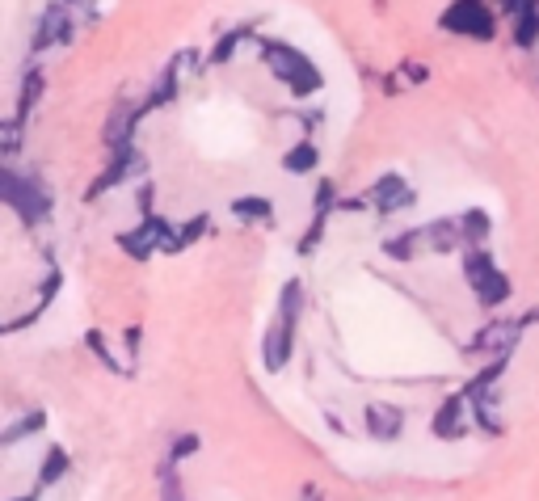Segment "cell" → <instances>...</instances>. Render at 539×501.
Listing matches in <instances>:
<instances>
[{
  "label": "cell",
  "mask_w": 539,
  "mask_h": 501,
  "mask_svg": "<svg viewBox=\"0 0 539 501\" xmlns=\"http://www.w3.org/2000/svg\"><path fill=\"white\" fill-rule=\"evenodd\" d=\"M299 320H304V283H299V278H287L283 291H278V308L266 325V337H262V367L270 375L287 371L291 354H295Z\"/></svg>",
  "instance_id": "6da1fadb"
},
{
  "label": "cell",
  "mask_w": 539,
  "mask_h": 501,
  "mask_svg": "<svg viewBox=\"0 0 539 501\" xmlns=\"http://www.w3.org/2000/svg\"><path fill=\"white\" fill-rule=\"evenodd\" d=\"M262 64L270 68V76L295 97V102H308V97H316L325 89V72L316 68L299 47L283 43V38H266L262 43Z\"/></svg>",
  "instance_id": "7a4b0ae2"
},
{
  "label": "cell",
  "mask_w": 539,
  "mask_h": 501,
  "mask_svg": "<svg viewBox=\"0 0 539 501\" xmlns=\"http://www.w3.org/2000/svg\"><path fill=\"white\" fill-rule=\"evenodd\" d=\"M0 198H5V207L17 211L26 228H43L51 219V186L43 182L38 173H17L13 160H5V169H0Z\"/></svg>",
  "instance_id": "3957f363"
},
{
  "label": "cell",
  "mask_w": 539,
  "mask_h": 501,
  "mask_svg": "<svg viewBox=\"0 0 539 501\" xmlns=\"http://www.w3.org/2000/svg\"><path fill=\"white\" fill-rule=\"evenodd\" d=\"M464 283L472 287L476 295V304H481L485 312L493 308H502L506 299L514 295V283H510V274L493 262V253L485 245H464Z\"/></svg>",
  "instance_id": "277c9868"
},
{
  "label": "cell",
  "mask_w": 539,
  "mask_h": 501,
  "mask_svg": "<svg viewBox=\"0 0 539 501\" xmlns=\"http://www.w3.org/2000/svg\"><path fill=\"white\" fill-rule=\"evenodd\" d=\"M438 30H447L455 38H472V43H493L497 13L489 9V0H451V5L438 13Z\"/></svg>",
  "instance_id": "5b68a950"
},
{
  "label": "cell",
  "mask_w": 539,
  "mask_h": 501,
  "mask_svg": "<svg viewBox=\"0 0 539 501\" xmlns=\"http://www.w3.org/2000/svg\"><path fill=\"white\" fill-rule=\"evenodd\" d=\"M173 224L169 219H161V215H139V224L135 228H127V232H118V249H123L127 257H135V262H148L152 253H169V245H173Z\"/></svg>",
  "instance_id": "8992f818"
},
{
  "label": "cell",
  "mask_w": 539,
  "mask_h": 501,
  "mask_svg": "<svg viewBox=\"0 0 539 501\" xmlns=\"http://www.w3.org/2000/svg\"><path fill=\"white\" fill-rule=\"evenodd\" d=\"M144 173H148V156L139 152L135 144H127V148H114L110 152V160H106V169H102V177L89 186V203H97L102 194H110L114 186H135V182H144Z\"/></svg>",
  "instance_id": "52a82bcc"
},
{
  "label": "cell",
  "mask_w": 539,
  "mask_h": 501,
  "mask_svg": "<svg viewBox=\"0 0 539 501\" xmlns=\"http://www.w3.org/2000/svg\"><path fill=\"white\" fill-rule=\"evenodd\" d=\"M72 34H76L72 5L68 0H51V5L43 9V17H38L34 34H30V55H43L47 47H64V43H72Z\"/></svg>",
  "instance_id": "ba28073f"
},
{
  "label": "cell",
  "mask_w": 539,
  "mask_h": 501,
  "mask_svg": "<svg viewBox=\"0 0 539 501\" xmlns=\"http://www.w3.org/2000/svg\"><path fill=\"white\" fill-rule=\"evenodd\" d=\"M472 426L476 422H472V400H468V392H447L443 405H438L434 417H430V434L443 438V443H459V438H464Z\"/></svg>",
  "instance_id": "9c48e42d"
},
{
  "label": "cell",
  "mask_w": 539,
  "mask_h": 501,
  "mask_svg": "<svg viewBox=\"0 0 539 501\" xmlns=\"http://www.w3.org/2000/svg\"><path fill=\"white\" fill-rule=\"evenodd\" d=\"M363 198H367V207H371L375 215H401V211H409V207L417 203L413 186L405 182L401 173H379L375 182L363 190Z\"/></svg>",
  "instance_id": "30bf717a"
},
{
  "label": "cell",
  "mask_w": 539,
  "mask_h": 501,
  "mask_svg": "<svg viewBox=\"0 0 539 501\" xmlns=\"http://www.w3.org/2000/svg\"><path fill=\"white\" fill-rule=\"evenodd\" d=\"M523 333H527L523 316H518V320H489V325L468 342V354H514V346H518V337H523Z\"/></svg>",
  "instance_id": "8fae6325"
},
{
  "label": "cell",
  "mask_w": 539,
  "mask_h": 501,
  "mask_svg": "<svg viewBox=\"0 0 539 501\" xmlns=\"http://www.w3.org/2000/svg\"><path fill=\"white\" fill-rule=\"evenodd\" d=\"M144 114H152V110H148V102H139V106H131V102H118V106L110 110V118H106V131H102L106 148L114 152V148H127V144H135V127H139V118H144Z\"/></svg>",
  "instance_id": "7c38bea8"
},
{
  "label": "cell",
  "mask_w": 539,
  "mask_h": 501,
  "mask_svg": "<svg viewBox=\"0 0 539 501\" xmlns=\"http://www.w3.org/2000/svg\"><path fill=\"white\" fill-rule=\"evenodd\" d=\"M363 426L375 443H396L405 430V409L388 405V400H375V405H367V413H363Z\"/></svg>",
  "instance_id": "4fadbf2b"
},
{
  "label": "cell",
  "mask_w": 539,
  "mask_h": 501,
  "mask_svg": "<svg viewBox=\"0 0 539 501\" xmlns=\"http://www.w3.org/2000/svg\"><path fill=\"white\" fill-rule=\"evenodd\" d=\"M426 232V249L430 253H464V228H459V215H443L422 224Z\"/></svg>",
  "instance_id": "5bb4252c"
},
{
  "label": "cell",
  "mask_w": 539,
  "mask_h": 501,
  "mask_svg": "<svg viewBox=\"0 0 539 501\" xmlns=\"http://www.w3.org/2000/svg\"><path fill=\"white\" fill-rule=\"evenodd\" d=\"M190 51H182V55H177L173 59V64L161 72V80H156V85H152V93L144 97V102H148V110H161V106H169L173 102V97H177V85H182V72H186V64H190Z\"/></svg>",
  "instance_id": "9a60e30c"
},
{
  "label": "cell",
  "mask_w": 539,
  "mask_h": 501,
  "mask_svg": "<svg viewBox=\"0 0 539 501\" xmlns=\"http://www.w3.org/2000/svg\"><path fill=\"white\" fill-rule=\"evenodd\" d=\"M72 472V455H68V447H47V455H43V468H38V476H34V493H47V489H55L59 480H64Z\"/></svg>",
  "instance_id": "2e32d148"
},
{
  "label": "cell",
  "mask_w": 539,
  "mask_h": 501,
  "mask_svg": "<svg viewBox=\"0 0 539 501\" xmlns=\"http://www.w3.org/2000/svg\"><path fill=\"white\" fill-rule=\"evenodd\" d=\"M384 253L392 257V262H417L422 253H430V249H426V232H422V228L396 232V236L384 240Z\"/></svg>",
  "instance_id": "e0dca14e"
},
{
  "label": "cell",
  "mask_w": 539,
  "mask_h": 501,
  "mask_svg": "<svg viewBox=\"0 0 539 501\" xmlns=\"http://www.w3.org/2000/svg\"><path fill=\"white\" fill-rule=\"evenodd\" d=\"M232 215L241 224H274V203H270V194H241V198H232Z\"/></svg>",
  "instance_id": "ac0fdd59"
},
{
  "label": "cell",
  "mask_w": 539,
  "mask_h": 501,
  "mask_svg": "<svg viewBox=\"0 0 539 501\" xmlns=\"http://www.w3.org/2000/svg\"><path fill=\"white\" fill-rule=\"evenodd\" d=\"M283 169H287L291 177L316 173V169H321V148H316L312 139H299V144H291V148L283 152Z\"/></svg>",
  "instance_id": "d6986e66"
},
{
  "label": "cell",
  "mask_w": 539,
  "mask_h": 501,
  "mask_svg": "<svg viewBox=\"0 0 539 501\" xmlns=\"http://www.w3.org/2000/svg\"><path fill=\"white\" fill-rule=\"evenodd\" d=\"M245 38H253V26H236V30H224V34H219V43L207 51V64H211V68H224L228 59H232L236 51H241V43H245Z\"/></svg>",
  "instance_id": "ffe728a7"
},
{
  "label": "cell",
  "mask_w": 539,
  "mask_h": 501,
  "mask_svg": "<svg viewBox=\"0 0 539 501\" xmlns=\"http://www.w3.org/2000/svg\"><path fill=\"white\" fill-rule=\"evenodd\" d=\"M43 85H47L43 72L30 68V72H26V80H22V93H17V106H13V118H17V123H26V118L34 114L38 97H43Z\"/></svg>",
  "instance_id": "44dd1931"
},
{
  "label": "cell",
  "mask_w": 539,
  "mask_h": 501,
  "mask_svg": "<svg viewBox=\"0 0 539 501\" xmlns=\"http://www.w3.org/2000/svg\"><path fill=\"white\" fill-rule=\"evenodd\" d=\"M459 228H464V245H489V236H493V219L485 207H472L459 215Z\"/></svg>",
  "instance_id": "7402d4cb"
},
{
  "label": "cell",
  "mask_w": 539,
  "mask_h": 501,
  "mask_svg": "<svg viewBox=\"0 0 539 501\" xmlns=\"http://www.w3.org/2000/svg\"><path fill=\"white\" fill-rule=\"evenodd\" d=\"M47 430V413L43 409H34V413H26L22 422H13L5 434H0V447H17L22 438H30V434H43Z\"/></svg>",
  "instance_id": "603a6c76"
},
{
  "label": "cell",
  "mask_w": 539,
  "mask_h": 501,
  "mask_svg": "<svg viewBox=\"0 0 539 501\" xmlns=\"http://www.w3.org/2000/svg\"><path fill=\"white\" fill-rule=\"evenodd\" d=\"M207 228H211V215H194V219H186V224L173 232V245H169V253H182V249H190L194 240H203V236H207Z\"/></svg>",
  "instance_id": "cb8c5ba5"
},
{
  "label": "cell",
  "mask_w": 539,
  "mask_h": 501,
  "mask_svg": "<svg viewBox=\"0 0 539 501\" xmlns=\"http://www.w3.org/2000/svg\"><path fill=\"white\" fill-rule=\"evenodd\" d=\"M198 451H203V438H198L194 430H186V434H177V438H173V447H169V455H165V464L182 468V459H190V455H198Z\"/></svg>",
  "instance_id": "d4e9b609"
},
{
  "label": "cell",
  "mask_w": 539,
  "mask_h": 501,
  "mask_svg": "<svg viewBox=\"0 0 539 501\" xmlns=\"http://www.w3.org/2000/svg\"><path fill=\"white\" fill-rule=\"evenodd\" d=\"M85 346H89L97 358H102V367H106V371H114V375H127V371H131V367H123V363H118V358H114V350H110V342H106V337L97 333V329H89V333H85Z\"/></svg>",
  "instance_id": "484cf974"
},
{
  "label": "cell",
  "mask_w": 539,
  "mask_h": 501,
  "mask_svg": "<svg viewBox=\"0 0 539 501\" xmlns=\"http://www.w3.org/2000/svg\"><path fill=\"white\" fill-rule=\"evenodd\" d=\"M333 211H342V198H337L333 182H321L316 186V198H312V215H333Z\"/></svg>",
  "instance_id": "4316f807"
},
{
  "label": "cell",
  "mask_w": 539,
  "mask_h": 501,
  "mask_svg": "<svg viewBox=\"0 0 539 501\" xmlns=\"http://www.w3.org/2000/svg\"><path fill=\"white\" fill-rule=\"evenodd\" d=\"M123 346H127V363L135 367V363H139V350H144V329L131 325V329L123 333Z\"/></svg>",
  "instance_id": "83f0119b"
},
{
  "label": "cell",
  "mask_w": 539,
  "mask_h": 501,
  "mask_svg": "<svg viewBox=\"0 0 539 501\" xmlns=\"http://www.w3.org/2000/svg\"><path fill=\"white\" fill-rule=\"evenodd\" d=\"M152 194H156L152 182H139V186H135V211H139V215H152Z\"/></svg>",
  "instance_id": "f1b7e54d"
},
{
  "label": "cell",
  "mask_w": 539,
  "mask_h": 501,
  "mask_svg": "<svg viewBox=\"0 0 539 501\" xmlns=\"http://www.w3.org/2000/svg\"><path fill=\"white\" fill-rule=\"evenodd\" d=\"M409 80H426V68L422 64H413V59H405V68H401Z\"/></svg>",
  "instance_id": "f546056e"
},
{
  "label": "cell",
  "mask_w": 539,
  "mask_h": 501,
  "mask_svg": "<svg viewBox=\"0 0 539 501\" xmlns=\"http://www.w3.org/2000/svg\"><path fill=\"white\" fill-rule=\"evenodd\" d=\"M68 5H72V9H85V13H93L97 0H68Z\"/></svg>",
  "instance_id": "4dcf8cb0"
}]
</instances>
